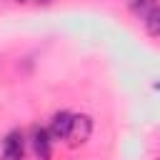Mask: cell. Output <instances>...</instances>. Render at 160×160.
Masks as SVG:
<instances>
[{
    "label": "cell",
    "mask_w": 160,
    "mask_h": 160,
    "mask_svg": "<svg viewBox=\"0 0 160 160\" xmlns=\"http://www.w3.org/2000/svg\"><path fill=\"white\" fill-rule=\"evenodd\" d=\"M2 160H25V135H22V130H10L5 135Z\"/></svg>",
    "instance_id": "obj_1"
},
{
    "label": "cell",
    "mask_w": 160,
    "mask_h": 160,
    "mask_svg": "<svg viewBox=\"0 0 160 160\" xmlns=\"http://www.w3.org/2000/svg\"><path fill=\"white\" fill-rule=\"evenodd\" d=\"M72 120H75V115L68 112V110L55 112L52 120H50V128H48L50 138H52V140H68L70 132H72Z\"/></svg>",
    "instance_id": "obj_2"
},
{
    "label": "cell",
    "mask_w": 160,
    "mask_h": 160,
    "mask_svg": "<svg viewBox=\"0 0 160 160\" xmlns=\"http://www.w3.org/2000/svg\"><path fill=\"white\" fill-rule=\"evenodd\" d=\"M15 2H32V0H15Z\"/></svg>",
    "instance_id": "obj_8"
},
{
    "label": "cell",
    "mask_w": 160,
    "mask_h": 160,
    "mask_svg": "<svg viewBox=\"0 0 160 160\" xmlns=\"http://www.w3.org/2000/svg\"><path fill=\"white\" fill-rule=\"evenodd\" d=\"M155 90H160V82H155Z\"/></svg>",
    "instance_id": "obj_9"
},
{
    "label": "cell",
    "mask_w": 160,
    "mask_h": 160,
    "mask_svg": "<svg viewBox=\"0 0 160 160\" xmlns=\"http://www.w3.org/2000/svg\"><path fill=\"white\" fill-rule=\"evenodd\" d=\"M90 135H92V120H90V115H75L72 132H70L72 142H88Z\"/></svg>",
    "instance_id": "obj_4"
},
{
    "label": "cell",
    "mask_w": 160,
    "mask_h": 160,
    "mask_svg": "<svg viewBox=\"0 0 160 160\" xmlns=\"http://www.w3.org/2000/svg\"><path fill=\"white\" fill-rule=\"evenodd\" d=\"M142 25H145V32H148V35L160 38V5H155V8L148 12V18L142 20Z\"/></svg>",
    "instance_id": "obj_5"
},
{
    "label": "cell",
    "mask_w": 160,
    "mask_h": 160,
    "mask_svg": "<svg viewBox=\"0 0 160 160\" xmlns=\"http://www.w3.org/2000/svg\"><path fill=\"white\" fill-rule=\"evenodd\" d=\"M32 2H38V5H50L52 0H32Z\"/></svg>",
    "instance_id": "obj_7"
},
{
    "label": "cell",
    "mask_w": 160,
    "mask_h": 160,
    "mask_svg": "<svg viewBox=\"0 0 160 160\" xmlns=\"http://www.w3.org/2000/svg\"><path fill=\"white\" fill-rule=\"evenodd\" d=\"M155 5H158L155 0H128L130 12H132L135 18H140V20H145V18H148V12H150Z\"/></svg>",
    "instance_id": "obj_6"
},
{
    "label": "cell",
    "mask_w": 160,
    "mask_h": 160,
    "mask_svg": "<svg viewBox=\"0 0 160 160\" xmlns=\"http://www.w3.org/2000/svg\"><path fill=\"white\" fill-rule=\"evenodd\" d=\"M30 142H32V152L38 160H50L52 155V138L45 128H32V135H30Z\"/></svg>",
    "instance_id": "obj_3"
}]
</instances>
